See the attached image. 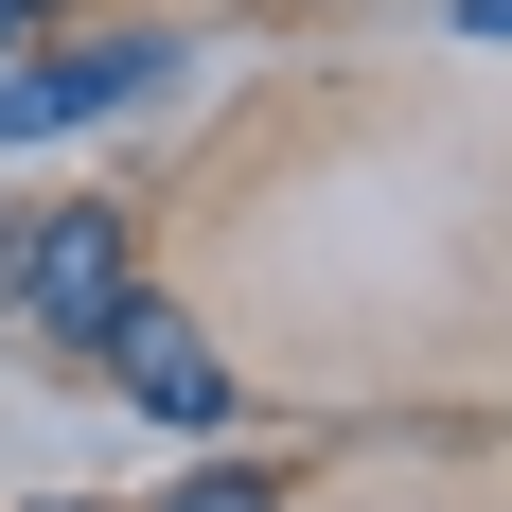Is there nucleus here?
<instances>
[{"label": "nucleus", "instance_id": "nucleus-3", "mask_svg": "<svg viewBox=\"0 0 512 512\" xmlns=\"http://www.w3.org/2000/svg\"><path fill=\"white\" fill-rule=\"evenodd\" d=\"M159 71H177L159 36H106V53H53V71H18V89H0V142H36V124H89V106H142Z\"/></svg>", "mask_w": 512, "mask_h": 512}, {"label": "nucleus", "instance_id": "nucleus-6", "mask_svg": "<svg viewBox=\"0 0 512 512\" xmlns=\"http://www.w3.org/2000/svg\"><path fill=\"white\" fill-rule=\"evenodd\" d=\"M18 18H36V0H18Z\"/></svg>", "mask_w": 512, "mask_h": 512}, {"label": "nucleus", "instance_id": "nucleus-1", "mask_svg": "<svg viewBox=\"0 0 512 512\" xmlns=\"http://www.w3.org/2000/svg\"><path fill=\"white\" fill-rule=\"evenodd\" d=\"M124 283H142V265H124V212H106V195L18 212V230H0V318H18V336H53V354H89Z\"/></svg>", "mask_w": 512, "mask_h": 512}, {"label": "nucleus", "instance_id": "nucleus-4", "mask_svg": "<svg viewBox=\"0 0 512 512\" xmlns=\"http://www.w3.org/2000/svg\"><path fill=\"white\" fill-rule=\"evenodd\" d=\"M159 512H265V477H248V460H212V477H177Z\"/></svg>", "mask_w": 512, "mask_h": 512}, {"label": "nucleus", "instance_id": "nucleus-2", "mask_svg": "<svg viewBox=\"0 0 512 512\" xmlns=\"http://www.w3.org/2000/svg\"><path fill=\"white\" fill-rule=\"evenodd\" d=\"M106 371H124V407H159V424H212L230 407V371H212V336L177 301H142V283H124V301H106V336H89Z\"/></svg>", "mask_w": 512, "mask_h": 512}, {"label": "nucleus", "instance_id": "nucleus-5", "mask_svg": "<svg viewBox=\"0 0 512 512\" xmlns=\"http://www.w3.org/2000/svg\"><path fill=\"white\" fill-rule=\"evenodd\" d=\"M0 36H18V0H0Z\"/></svg>", "mask_w": 512, "mask_h": 512}]
</instances>
